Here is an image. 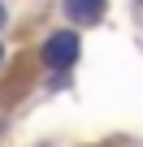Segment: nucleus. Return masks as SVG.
I'll return each mask as SVG.
<instances>
[{"label":"nucleus","mask_w":143,"mask_h":147,"mask_svg":"<svg viewBox=\"0 0 143 147\" xmlns=\"http://www.w3.org/2000/svg\"><path fill=\"white\" fill-rule=\"evenodd\" d=\"M74 56H78V35H74V30H56V35L48 39V48H43V61H48L52 69L74 65Z\"/></svg>","instance_id":"obj_1"},{"label":"nucleus","mask_w":143,"mask_h":147,"mask_svg":"<svg viewBox=\"0 0 143 147\" xmlns=\"http://www.w3.org/2000/svg\"><path fill=\"white\" fill-rule=\"evenodd\" d=\"M65 13L74 22H91V18L104 13V0H65Z\"/></svg>","instance_id":"obj_2"}]
</instances>
